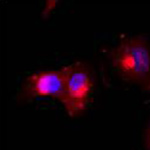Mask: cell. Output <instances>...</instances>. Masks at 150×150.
<instances>
[{"instance_id": "obj_3", "label": "cell", "mask_w": 150, "mask_h": 150, "mask_svg": "<svg viewBox=\"0 0 150 150\" xmlns=\"http://www.w3.org/2000/svg\"><path fill=\"white\" fill-rule=\"evenodd\" d=\"M67 75L68 66L61 69L35 72L26 78L19 96L23 100L52 97L62 104L65 99Z\"/></svg>"}, {"instance_id": "obj_1", "label": "cell", "mask_w": 150, "mask_h": 150, "mask_svg": "<svg viewBox=\"0 0 150 150\" xmlns=\"http://www.w3.org/2000/svg\"><path fill=\"white\" fill-rule=\"evenodd\" d=\"M111 62L126 81L150 92V46L141 36L122 39L110 52Z\"/></svg>"}, {"instance_id": "obj_4", "label": "cell", "mask_w": 150, "mask_h": 150, "mask_svg": "<svg viewBox=\"0 0 150 150\" xmlns=\"http://www.w3.org/2000/svg\"><path fill=\"white\" fill-rule=\"evenodd\" d=\"M145 143H146V147L147 149L150 150V123L147 127L146 133H145Z\"/></svg>"}, {"instance_id": "obj_2", "label": "cell", "mask_w": 150, "mask_h": 150, "mask_svg": "<svg viewBox=\"0 0 150 150\" xmlns=\"http://www.w3.org/2000/svg\"><path fill=\"white\" fill-rule=\"evenodd\" d=\"M92 94V77L86 67L79 62L68 65L65 99L62 103L67 114L71 117L83 114L91 102Z\"/></svg>"}]
</instances>
